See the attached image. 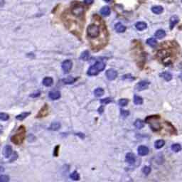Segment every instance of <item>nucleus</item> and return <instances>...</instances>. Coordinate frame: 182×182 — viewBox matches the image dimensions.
Instances as JSON below:
<instances>
[{"mask_svg": "<svg viewBox=\"0 0 182 182\" xmlns=\"http://www.w3.org/2000/svg\"><path fill=\"white\" fill-rule=\"evenodd\" d=\"M105 68V64L102 61H97L93 66L90 67V68L88 70V75L90 76H93V75H98L100 72L102 71Z\"/></svg>", "mask_w": 182, "mask_h": 182, "instance_id": "nucleus-1", "label": "nucleus"}, {"mask_svg": "<svg viewBox=\"0 0 182 182\" xmlns=\"http://www.w3.org/2000/svg\"><path fill=\"white\" fill-rule=\"evenodd\" d=\"M24 138H25V128L24 127H21L18 129V132L12 136L11 140L16 145H20L23 142Z\"/></svg>", "mask_w": 182, "mask_h": 182, "instance_id": "nucleus-2", "label": "nucleus"}, {"mask_svg": "<svg viewBox=\"0 0 182 182\" xmlns=\"http://www.w3.org/2000/svg\"><path fill=\"white\" fill-rule=\"evenodd\" d=\"M159 118L157 116H150L146 119V122L148 123L152 129V130L155 132L159 131L161 129L160 123H159Z\"/></svg>", "mask_w": 182, "mask_h": 182, "instance_id": "nucleus-3", "label": "nucleus"}, {"mask_svg": "<svg viewBox=\"0 0 182 182\" xmlns=\"http://www.w3.org/2000/svg\"><path fill=\"white\" fill-rule=\"evenodd\" d=\"M87 34L90 38H95L100 35V28L96 24H90L87 28Z\"/></svg>", "mask_w": 182, "mask_h": 182, "instance_id": "nucleus-4", "label": "nucleus"}, {"mask_svg": "<svg viewBox=\"0 0 182 182\" xmlns=\"http://www.w3.org/2000/svg\"><path fill=\"white\" fill-rule=\"evenodd\" d=\"M84 11H85L84 7L80 4L73 6V7L71 8V13L73 15L76 16V17H79V18L83 16Z\"/></svg>", "mask_w": 182, "mask_h": 182, "instance_id": "nucleus-5", "label": "nucleus"}, {"mask_svg": "<svg viewBox=\"0 0 182 182\" xmlns=\"http://www.w3.org/2000/svg\"><path fill=\"white\" fill-rule=\"evenodd\" d=\"M72 61L70 60H66L62 63V68L65 73H68L72 68Z\"/></svg>", "mask_w": 182, "mask_h": 182, "instance_id": "nucleus-6", "label": "nucleus"}, {"mask_svg": "<svg viewBox=\"0 0 182 182\" xmlns=\"http://www.w3.org/2000/svg\"><path fill=\"white\" fill-rule=\"evenodd\" d=\"M117 76H118V73L117 71H115V70L110 69L106 71V77L108 80H115V78H117Z\"/></svg>", "mask_w": 182, "mask_h": 182, "instance_id": "nucleus-7", "label": "nucleus"}, {"mask_svg": "<svg viewBox=\"0 0 182 182\" xmlns=\"http://www.w3.org/2000/svg\"><path fill=\"white\" fill-rule=\"evenodd\" d=\"M48 105H44V106L41 109V110L39 111V113H38V115L36 116V117L38 118H43V117H46V115H48Z\"/></svg>", "mask_w": 182, "mask_h": 182, "instance_id": "nucleus-8", "label": "nucleus"}, {"mask_svg": "<svg viewBox=\"0 0 182 182\" xmlns=\"http://www.w3.org/2000/svg\"><path fill=\"white\" fill-rule=\"evenodd\" d=\"M149 84L150 83L148 81H146V80H143V81H141L139 82L137 85H136V88L138 90H145L148 88L149 86Z\"/></svg>", "mask_w": 182, "mask_h": 182, "instance_id": "nucleus-9", "label": "nucleus"}, {"mask_svg": "<svg viewBox=\"0 0 182 182\" xmlns=\"http://www.w3.org/2000/svg\"><path fill=\"white\" fill-rule=\"evenodd\" d=\"M48 96L51 100H58L61 98V93L58 90H51L48 94Z\"/></svg>", "mask_w": 182, "mask_h": 182, "instance_id": "nucleus-10", "label": "nucleus"}, {"mask_svg": "<svg viewBox=\"0 0 182 182\" xmlns=\"http://www.w3.org/2000/svg\"><path fill=\"white\" fill-rule=\"evenodd\" d=\"M179 22V16H176V15L171 16V19H170V21H169V22H170V25H169L170 29H173L174 26H175Z\"/></svg>", "mask_w": 182, "mask_h": 182, "instance_id": "nucleus-11", "label": "nucleus"}, {"mask_svg": "<svg viewBox=\"0 0 182 182\" xmlns=\"http://www.w3.org/2000/svg\"><path fill=\"white\" fill-rule=\"evenodd\" d=\"M149 153V149L145 146H139L138 148V154L140 156H145Z\"/></svg>", "mask_w": 182, "mask_h": 182, "instance_id": "nucleus-12", "label": "nucleus"}, {"mask_svg": "<svg viewBox=\"0 0 182 182\" xmlns=\"http://www.w3.org/2000/svg\"><path fill=\"white\" fill-rule=\"evenodd\" d=\"M126 161L129 164H133L135 162V157L133 153H127L126 155Z\"/></svg>", "mask_w": 182, "mask_h": 182, "instance_id": "nucleus-13", "label": "nucleus"}, {"mask_svg": "<svg viewBox=\"0 0 182 182\" xmlns=\"http://www.w3.org/2000/svg\"><path fill=\"white\" fill-rule=\"evenodd\" d=\"M115 29L118 33H123L125 31L126 27L121 23H118L115 24Z\"/></svg>", "mask_w": 182, "mask_h": 182, "instance_id": "nucleus-14", "label": "nucleus"}, {"mask_svg": "<svg viewBox=\"0 0 182 182\" xmlns=\"http://www.w3.org/2000/svg\"><path fill=\"white\" fill-rule=\"evenodd\" d=\"M152 11L155 14H161L164 11V8L161 6H154L152 7Z\"/></svg>", "mask_w": 182, "mask_h": 182, "instance_id": "nucleus-15", "label": "nucleus"}, {"mask_svg": "<svg viewBox=\"0 0 182 182\" xmlns=\"http://www.w3.org/2000/svg\"><path fill=\"white\" fill-rule=\"evenodd\" d=\"M135 27H136V29L139 30V31H143V30L147 29V25L144 22H139L135 24Z\"/></svg>", "mask_w": 182, "mask_h": 182, "instance_id": "nucleus-16", "label": "nucleus"}, {"mask_svg": "<svg viewBox=\"0 0 182 182\" xmlns=\"http://www.w3.org/2000/svg\"><path fill=\"white\" fill-rule=\"evenodd\" d=\"M11 152H12V150H11V146H9V145H6L4 149V155L6 158H9L11 154Z\"/></svg>", "mask_w": 182, "mask_h": 182, "instance_id": "nucleus-17", "label": "nucleus"}, {"mask_svg": "<svg viewBox=\"0 0 182 182\" xmlns=\"http://www.w3.org/2000/svg\"><path fill=\"white\" fill-rule=\"evenodd\" d=\"M100 14L105 16H109L110 14V9L107 6H105L100 9Z\"/></svg>", "mask_w": 182, "mask_h": 182, "instance_id": "nucleus-18", "label": "nucleus"}, {"mask_svg": "<svg viewBox=\"0 0 182 182\" xmlns=\"http://www.w3.org/2000/svg\"><path fill=\"white\" fill-rule=\"evenodd\" d=\"M54 83L53 78H50V77H46L43 80V86H46V87H49L51 86Z\"/></svg>", "mask_w": 182, "mask_h": 182, "instance_id": "nucleus-19", "label": "nucleus"}, {"mask_svg": "<svg viewBox=\"0 0 182 182\" xmlns=\"http://www.w3.org/2000/svg\"><path fill=\"white\" fill-rule=\"evenodd\" d=\"M166 36V32L164 30L159 29L155 32V37L157 38H162Z\"/></svg>", "mask_w": 182, "mask_h": 182, "instance_id": "nucleus-20", "label": "nucleus"}, {"mask_svg": "<svg viewBox=\"0 0 182 182\" xmlns=\"http://www.w3.org/2000/svg\"><path fill=\"white\" fill-rule=\"evenodd\" d=\"M90 55L89 51H85L80 55V59L83 61H88L90 58Z\"/></svg>", "mask_w": 182, "mask_h": 182, "instance_id": "nucleus-21", "label": "nucleus"}, {"mask_svg": "<svg viewBox=\"0 0 182 182\" xmlns=\"http://www.w3.org/2000/svg\"><path fill=\"white\" fill-rule=\"evenodd\" d=\"M147 43L148 45L150 46L151 47H154L157 44V41L156 39L153 38H150L149 39H147Z\"/></svg>", "mask_w": 182, "mask_h": 182, "instance_id": "nucleus-22", "label": "nucleus"}, {"mask_svg": "<svg viewBox=\"0 0 182 182\" xmlns=\"http://www.w3.org/2000/svg\"><path fill=\"white\" fill-rule=\"evenodd\" d=\"M29 115H30L29 112H27V113H22V114L17 115V116L16 117V118L17 119V120H24L25 118H27V117H28V116H29Z\"/></svg>", "mask_w": 182, "mask_h": 182, "instance_id": "nucleus-23", "label": "nucleus"}, {"mask_svg": "<svg viewBox=\"0 0 182 182\" xmlns=\"http://www.w3.org/2000/svg\"><path fill=\"white\" fill-rule=\"evenodd\" d=\"M60 127H61V124L59 123V122H54V123L51 124V127H49V129L56 131V130H58Z\"/></svg>", "mask_w": 182, "mask_h": 182, "instance_id": "nucleus-24", "label": "nucleus"}, {"mask_svg": "<svg viewBox=\"0 0 182 182\" xmlns=\"http://www.w3.org/2000/svg\"><path fill=\"white\" fill-rule=\"evenodd\" d=\"M161 76L164 79H165L166 80H167V81L171 80V78H172V75H171V74H170V73L168 72L162 73L161 74Z\"/></svg>", "mask_w": 182, "mask_h": 182, "instance_id": "nucleus-25", "label": "nucleus"}, {"mask_svg": "<svg viewBox=\"0 0 182 182\" xmlns=\"http://www.w3.org/2000/svg\"><path fill=\"white\" fill-rule=\"evenodd\" d=\"M164 144H165V142H164V140L159 139V140L156 141L155 144H154V147H155V148H157V149H160V148H161L163 147L164 145Z\"/></svg>", "mask_w": 182, "mask_h": 182, "instance_id": "nucleus-26", "label": "nucleus"}, {"mask_svg": "<svg viewBox=\"0 0 182 182\" xmlns=\"http://www.w3.org/2000/svg\"><path fill=\"white\" fill-rule=\"evenodd\" d=\"M94 93H95V95L96 97H101L102 95H103V94H104V90H103V89L98 88L95 90Z\"/></svg>", "mask_w": 182, "mask_h": 182, "instance_id": "nucleus-27", "label": "nucleus"}, {"mask_svg": "<svg viewBox=\"0 0 182 182\" xmlns=\"http://www.w3.org/2000/svg\"><path fill=\"white\" fill-rule=\"evenodd\" d=\"M134 102L135 105H142L143 102V99L141 97L135 95L134 97Z\"/></svg>", "mask_w": 182, "mask_h": 182, "instance_id": "nucleus-28", "label": "nucleus"}, {"mask_svg": "<svg viewBox=\"0 0 182 182\" xmlns=\"http://www.w3.org/2000/svg\"><path fill=\"white\" fill-rule=\"evenodd\" d=\"M75 80H76L75 78H73L71 76H69V77L63 79V82H64L66 84H71V83H74L75 81Z\"/></svg>", "mask_w": 182, "mask_h": 182, "instance_id": "nucleus-29", "label": "nucleus"}, {"mask_svg": "<svg viewBox=\"0 0 182 182\" xmlns=\"http://www.w3.org/2000/svg\"><path fill=\"white\" fill-rule=\"evenodd\" d=\"M134 126H135V127L137 129H142V127H144V123H143V122H142V120H137L135 121V122H134Z\"/></svg>", "mask_w": 182, "mask_h": 182, "instance_id": "nucleus-30", "label": "nucleus"}, {"mask_svg": "<svg viewBox=\"0 0 182 182\" xmlns=\"http://www.w3.org/2000/svg\"><path fill=\"white\" fill-rule=\"evenodd\" d=\"M171 150H173L174 152H179L180 150H181V147L179 144H174V145H172Z\"/></svg>", "mask_w": 182, "mask_h": 182, "instance_id": "nucleus-31", "label": "nucleus"}, {"mask_svg": "<svg viewBox=\"0 0 182 182\" xmlns=\"http://www.w3.org/2000/svg\"><path fill=\"white\" fill-rule=\"evenodd\" d=\"M70 178H71L73 180H74V181H78V180H79V179H80V175H79V174H78L77 171H75L71 175H70Z\"/></svg>", "mask_w": 182, "mask_h": 182, "instance_id": "nucleus-32", "label": "nucleus"}, {"mask_svg": "<svg viewBox=\"0 0 182 182\" xmlns=\"http://www.w3.org/2000/svg\"><path fill=\"white\" fill-rule=\"evenodd\" d=\"M9 116L6 113H0V120L6 121L9 120Z\"/></svg>", "mask_w": 182, "mask_h": 182, "instance_id": "nucleus-33", "label": "nucleus"}, {"mask_svg": "<svg viewBox=\"0 0 182 182\" xmlns=\"http://www.w3.org/2000/svg\"><path fill=\"white\" fill-rule=\"evenodd\" d=\"M127 104H128V100L127 99H121L119 100V105L122 107L126 106Z\"/></svg>", "mask_w": 182, "mask_h": 182, "instance_id": "nucleus-34", "label": "nucleus"}, {"mask_svg": "<svg viewBox=\"0 0 182 182\" xmlns=\"http://www.w3.org/2000/svg\"><path fill=\"white\" fill-rule=\"evenodd\" d=\"M9 178L6 175H2L0 177V182H7L9 181Z\"/></svg>", "mask_w": 182, "mask_h": 182, "instance_id": "nucleus-35", "label": "nucleus"}, {"mask_svg": "<svg viewBox=\"0 0 182 182\" xmlns=\"http://www.w3.org/2000/svg\"><path fill=\"white\" fill-rule=\"evenodd\" d=\"M100 102H102V103H105V104H107V103L113 102V100L111 99V98H105V99L101 100Z\"/></svg>", "mask_w": 182, "mask_h": 182, "instance_id": "nucleus-36", "label": "nucleus"}, {"mask_svg": "<svg viewBox=\"0 0 182 182\" xmlns=\"http://www.w3.org/2000/svg\"><path fill=\"white\" fill-rule=\"evenodd\" d=\"M150 171H151V169H150V167H148V166H146V167H145L143 169V172H144V174L145 175H148L150 173Z\"/></svg>", "mask_w": 182, "mask_h": 182, "instance_id": "nucleus-37", "label": "nucleus"}, {"mask_svg": "<svg viewBox=\"0 0 182 182\" xmlns=\"http://www.w3.org/2000/svg\"><path fill=\"white\" fill-rule=\"evenodd\" d=\"M94 0H84V2L85 4H86L87 5H90L93 3Z\"/></svg>", "mask_w": 182, "mask_h": 182, "instance_id": "nucleus-38", "label": "nucleus"}, {"mask_svg": "<svg viewBox=\"0 0 182 182\" xmlns=\"http://www.w3.org/2000/svg\"><path fill=\"white\" fill-rule=\"evenodd\" d=\"M58 146H56L55 150H54V156H58Z\"/></svg>", "mask_w": 182, "mask_h": 182, "instance_id": "nucleus-39", "label": "nucleus"}, {"mask_svg": "<svg viewBox=\"0 0 182 182\" xmlns=\"http://www.w3.org/2000/svg\"><path fill=\"white\" fill-rule=\"evenodd\" d=\"M39 95H40V93H39V92H38V93H37V92H36L35 93L31 95V97H32V98H36V97H38Z\"/></svg>", "mask_w": 182, "mask_h": 182, "instance_id": "nucleus-40", "label": "nucleus"}, {"mask_svg": "<svg viewBox=\"0 0 182 182\" xmlns=\"http://www.w3.org/2000/svg\"><path fill=\"white\" fill-rule=\"evenodd\" d=\"M5 4V1L4 0H0V7H2Z\"/></svg>", "mask_w": 182, "mask_h": 182, "instance_id": "nucleus-41", "label": "nucleus"}, {"mask_svg": "<svg viewBox=\"0 0 182 182\" xmlns=\"http://www.w3.org/2000/svg\"><path fill=\"white\" fill-rule=\"evenodd\" d=\"M129 114V112H127V111H122V115H123V116H127Z\"/></svg>", "mask_w": 182, "mask_h": 182, "instance_id": "nucleus-42", "label": "nucleus"}, {"mask_svg": "<svg viewBox=\"0 0 182 182\" xmlns=\"http://www.w3.org/2000/svg\"><path fill=\"white\" fill-rule=\"evenodd\" d=\"M102 111H103V107L101 106L100 107H99V109H98V112H99L100 113H102Z\"/></svg>", "mask_w": 182, "mask_h": 182, "instance_id": "nucleus-43", "label": "nucleus"}, {"mask_svg": "<svg viewBox=\"0 0 182 182\" xmlns=\"http://www.w3.org/2000/svg\"><path fill=\"white\" fill-rule=\"evenodd\" d=\"M105 2H109L110 0H105Z\"/></svg>", "mask_w": 182, "mask_h": 182, "instance_id": "nucleus-44", "label": "nucleus"}, {"mask_svg": "<svg viewBox=\"0 0 182 182\" xmlns=\"http://www.w3.org/2000/svg\"><path fill=\"white\" fill-rule=\"evenodd\" d=\"M181 2H182V0H181Z\"/></svg>", "mask_w": 182, "mask_h": 182, "instance_id": "nucleus-45", "label": "nucleus"}]
</instances>
